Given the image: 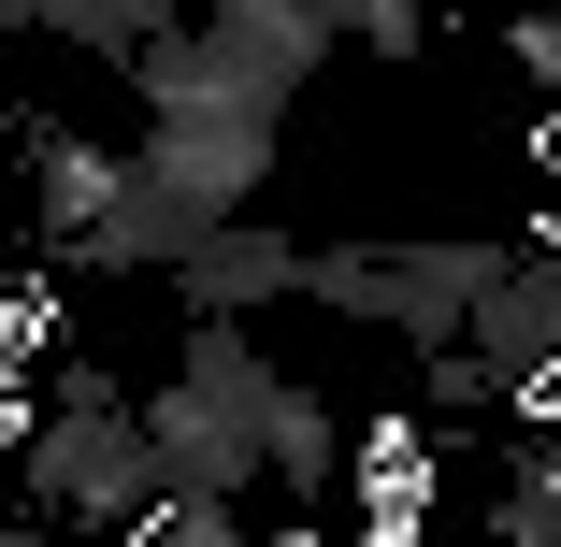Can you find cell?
Wrapping results in <instances>:
<instances>
[{"label": "cell", "instance_id": "10", "mask_svg": "<svg viewBox=\"0 0 561 547\" xmlns=\"http://www.w3.org/2000/svg\"><path fill=\"white\" fill-rule=\"evenodd\" d=\"M0 533H30V504H0Z\"/></svg>", "mask_w": 561, "mask_h": 547}, {"label": "cell", "instance_id": "1", "mask_svg": "<svg viewBox=\"0 0 561 547\" xmlns=\"http://www.w3.org/2000/svg\"><path fill=\"white\" fill-rule=\"evenodd\" d=\"M317 58H331V15L317 0H187L173 30H145V58H130V87H145V116L159 101H288L317 87Z\"/></svg>", "mask_w": 561, "mask_h": 547}, {"label": "cell", "instance_id": "4", "mask_svg": "<svg viewBox=\"0 0 561 547\" xmlns=\"http://www.w3.org/2000/svg\"><path fill=\"white\" fill-rule=\"evenodd\" d=\"M130 159H145V173L202 216V231H216V216H245V202L274 187V101H159Z\"/></svg>", "mask_w": 561, "mask_h": 547}, {"label": "cell", "instance_id": "8", "mask_svg": "<svg viewBox=\"0 0 561 547\" xmlns=\"http://www.w3.org/2000/svg\"><path fill=\"white\" fill-rule=\"evenodd\" d=\"M331 44H375V58H417L432 44V0H317Z\"/></svg>", "mask_w": 561, "mask_h": 547}, {"label": "cell", "instance_id": "3", "mask_svg": "<svg viewBox=\"0 0 561 547\" xmlns=\"http://www.w3.org/2000/svg\"><path fill=\"white\" fill-rule=\"evenodd\" d=\"M15 476L44 518H145V490H159L145 403L116 375H58V418H15Z\"/></svg>", "mask_w": 561, "mask_h": 547}, {"label": "cell", "instance_id": "9", "mask_svg": "<svg viewBox=\"0 0 561 547\" xmlns=\"http://www.w3.org/2000/svg\"><path fill=\"white\" fill-rule=\"evenodd\" d=\"M504 44H518V72L561 101V0H518V15H504Z\"/></svg>", "mask_w": 561, "mask_h": 547}, {"label": "cell", "instance_id": "7", "mask_svg": "<svg viewBox=\"0 0 561 547\" xmlns=\"http://www.w3.org/2000/svg\"><path fill=\"white\" fill-rule=\"evenodd\" d=\"M260 476H274V490H302V504L346 476V418H331L302 375H274V389H260Z\"/></svg>", "mask_w": 561, "mask_h": 547}, {"label": "cell", "instance_id": "6", "mask_svg": "<svg viewBox=\"0 0 561 547\" xmlns=\"http://www.w3.org/2000/svg\"><path fill=\"white\" fill-rule=\"evenodd\" d=\"M0 145L30 159V231L72 260L87 231H101V202H116V173H130V145H87V130H44V116H0Z\"/></svg>", "mask_w": 561, "mask_h": 547}, {"label": "cell", "instance_id": "2", "mask_svg": "<svg viewBox=\"0 0 561 547\" xmlns=\"http://www.w3.org/2000/svg\"><path fill=\"white\" fill-rule=\"evenodd\" d=\"M504 260H518V246H490V231H432V246H317V260H302V303H331V317H360V332L446 361V346L476 332V303L504 288Z\"/></svg>", "mask_w": 561, "mask_h": 547}, {"label": "cell", "instance_id": "5", "mask_svg": "<svg viewBox=\"0 0 561 547\" xmlns=\"http://www.w3.org/2000/svg\"><path fill=\"white\" fill-rule=\"evenodd\" d=\"M302 260H317V246L274 231V216L245 202V216H216V231L173 260V303H187V317H260V303H302Z\"/></svg>", "mask_w": 561, "mask_h": 547}]
</instances>
